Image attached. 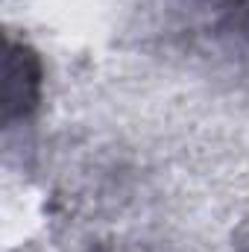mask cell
Wrapping results in <instances>:
<instances>
[{
	"mask_svg": "<svg viewBox=\"0 0 249 252\" xmlns=\"http://www.w3.org/2000/svg\"><path fill=\"white\" fill-rule=\"evenodd\" d=\"M41 91V64L32 50L24 44L6 47V67H3V118H24L38 103Z\"/></svg>",
	"mask_w": 249,
	"mask_h": 252,
	"instance_id": "1",
	"label": "cell"
}]
</instances>
